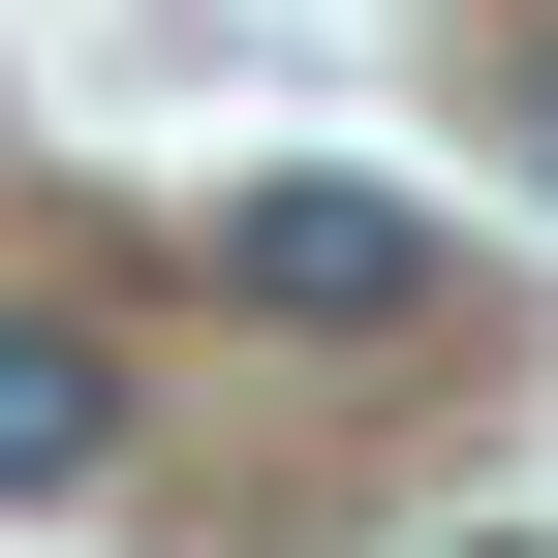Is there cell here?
I'll return each mask as SVG.
<instances>
[{"label": "cell", "instance_id": "1", "mask_svg": "<svg viewBox=\"0 0 558 558\" xmlns=\"http://www.w3.org/2000/svg\"><path fill=\"white\" fill-rule=\"evenodd\" d=\"M218 279H248L279 341H403V311H435V218H403V186H248Z\"/></svg>", "mask_w": 558, "mask_h": 558}, {"label": "cell", "instance_id": "2", "mask_svg": "<svg viewBox=\"0 0 558 558\" xmlns=\"http://www.w3.org/2000/svg\"><path fill=\"white\" fill-rule=\"evenodd\" d=\"M124 465V341L94 311H0V497H94Z\"/></svg>", "mask_w": 558, "mask_h": 558}]
</instances>
